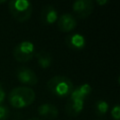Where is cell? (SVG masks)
I'll return each instance as SVG.
<instances>
[{"label":"cell","instance_id":"7","mask_svg":"<svg viewBox=\"0 0 120 120\" xmlns=\"http://www.w3.org/2000/svg\"><path fill=\"white\" fill-rule=\"evenodd\" d=\"M57 25L62 32H69L76 27L77 22L72 14L63 13L57 20Z\"/></svg>","mask_w":120,"mask_h":120},{"label":"cell","instance_id":"11","mask_svg":"<svg viewBox=\"0 0 120 120\" xmlns=\"http://www.w3.org/2000/svg\"><path fill=\"white\" fill-rule=\"evenodd\" d=\"M38 112L40 115L46 117L47 119H55L58 115V110L57 108L51 103H43L38 106Z\"/></svg>","mask_w":120,"mask_h":120},{"label":"cell","instance_id":"16","mask_svg":"<svg viewBox=\"0 0 120 120\" xmlns=\"http://www.w3.org/2000/svg\"><path fill=\"white\" fill-rule=\"evenodd\" d=\"M111 114L114 120H119L120 119V106L119 104H115L114 107L111 111Z\"/></svg>","mask_w":120,"mask_h":120},{"label":"cell","instance_id":"14","mask_svg":"<svg viewBox=\"0 0 120 120\" xmlns=\"http://www.w3.org/2000/svg\"><path fill=\"white\" fill-rule=\"evenodd\" d=\"M108 109H109V105H108V102L105 101V100L100 99V100H98L95 103V111H96V113L98 115L106 114Z\"/></svg>","mask_w":120,"mask_h":120},{"label":"cell","instance_id":"6","mask_svg":"<svg viewBox=\"0 0 120 120\" xmlns=\"http://www.w3.org/2000/svg\"><path fill=\"white\" fill-rule=\"evenodd\" d=\"M16 77L21 82L27 85H35L38 81L35 71L28 67L18 68L16 70Z\"/></svg>","mask_w":120,"mask_h":120},{"label":"cell","instance_id":"18","mask_svg":"<svg viewBox=\"0 0 120 120\" xmlns=\"http://www.w3.org/2000/svg\"><path fill=\"white\" fill-rule=\"evenodd\" d=\"M97 3L98 5H105L108 3V0H97Z\"/></svg>","mask_w":120,"mask_h":120},{"label":"cell","instance_id":"9","mask_svg":"<svg viewBox=\"0 0 120 120\" xmlns=\"http://www.w3.org/2000/svg\"><path fill=\"white\" fill-rule=\"evenodd\" d=\"M83 105H84V100L68 98L66 104V112L69 116L72 117L77 116L82 112L83 109Z\"/></svg>","mask_w":120,"mask_h":120},{"label":"cell","instance_id":"2","mask_svg":"<svg viewBox=\"0 0 120 120\" xmlns=\"http://www.w3.org/2000/svg\"><path fill=\"white\" fill-rule=\"evenodd\" d=\"M47 88L54 96L65 98L71 94L74 89V85L69 78L66 76L56 75L52 77L47 82Z\"/></svg>","mask_w":120,"mask_h":120},{"label":"cell","instance_id":"17","mask_svg":"<svg viewBox=\"0 0 120 120\" xmlns=\"http://www.w3.org/2000/svg\"><path fill=\"white\" fill-rule=\"evenodd\" d=\"M5 98H6V92L4 90L2 82H0V105H3V102H4Z\"/></svg>","mask_w":120,"mask_h":120},{"label":"cell","instance_id":"5","mask_svg":"<svg viewBox=\"0 0 120 120\" xmlns=\"http://www.w3.org/2000/svg\"><path fill=\"white\" fill-rule=\"evenodd\" d=\"M72 9L79 18L83 19L93 12L94 3L91 0H77L72 4Z\"/></svg>","mask_w":120,"mask_h":120},{"label":"cell","instance_id":"15","mask_svg":"<svg viewBox=\"0 0 120 120\" xmlns=\"http://www.w3.org/2000/svg\"><path fill=\"white\" fill-rule=\"evenodd\" d=\"M9 115V110L5 105H0V120H7Z\"/></svg>","mask_w":120,"mask_h":120},{"label":"cell","instance_id":"20","mask_svg":"<svg viewBox=\"0 0 120 120\" xmlns=\"http://www.w3.org/2000/svg\"><path fill=\"white\" fill-rule=\"evenodd\" d=\"M6 1H0V3H5Z\"/></svg>","mask_w":120,"mask_h":120},{"label":"cell","instance_id":"3","mask_svg":"<svg viewBox=\"0 0 120 120\" xmlns=\"http://www.w3.org/2000/svg\"><path fill=\"white\" fill-rule=\"evenodd\" d=\"M8 9L18 22H25L30 19L33 11L32 4L27 0H11L8 2Z\"/></svg>","mask_w":120,"mask_h":120},{"label":"cell","instance_id":"10","mask_svg":"<svg viewBox=\"0 0 120 120\" xmlns=\"http://www.w3.org/2000/svg\"><path fill=\"white\" fill-rule=\"evenodd\" d=\"M67 45L73 50H82L85 46V38L81 34H72L67 37L66 38Z\"/></svg>","mask_w":120,"mask_h":120},{"label":"cell","instance_id":"19","mask_svg":"<svg viewBox=\"0 0 120 120\" xmlns=\"http://www.w3.org/2000/svg\"><path fill=\"white\" fill-rule=\"evenodd\" d=\"M27 120H42V119L38 118V117H33V118H29V119H27Z\"/></svg>","mask_w":120,"mask_h":120},{"label":"cell","instance_id":"12","mask_svg":"<svg viewBox=\"0 0 120 120\" xmlns=\"http://www.w3.org/2000/svg\"><path fill=\"white\" fill-rule=\"evenodd\" d=\"M91 91H92L91 86L88 83H84V84L79 85L78 87L74 88L73 91L71 92V94L69 95V98L84 100L91 94Z\"/></svg>","mask_w":120,"mask_h":120},{"label":"cell","instance_id":"8","mask_svg":"<svg viewBox=\"0 0 120 120\" xmlns=\"http://www.w3.org/2000/svg\"><path fill=\"white\" fill-rule=\"evenodd\" d=\"M40 20L43 24L50 25L58 20V14L56 9L52 5H46L43 7L40 13Z\"/></svg>","mask_w":120,"mask_h":120},{"label":"cell","instance_id":"4","mask_svg":"<svg viewBox=\"0 0 120 120\" xmlns=\"http://www.w3.org/2000/svg\"><path fill=\"white\" fill-rule=\"evenodd\" d=\"M35 54V46L31 41L24 40L18 43L13 49V57L18 62H27Z\"/></svg>","mask_w":120,"mask_h":120},{"label":"cell","instance_id":"13","mask_svg":"<svg viewBox=\"0 0 120 120\" xmlns=\"http://www.w3.org/2000/svg\"><path fill=\"white\" fill-rule=\"evenodd\" d=\"M35 55H36L38 65L42 68H48L52 63V57L51 53L46 51H38L35 52Z\"/></svg>","mask_w":120,"mask_h":120},{"label":"cell","instance_id":"1","mask_svg":"<svg viewBox=\"0 0 120 120\" xmlns=\"http://www.w3.org/2000/svg\"><path fill=\"white\" fill-rule=\"evenodd\" d=\"M36 98L35 91L28 86H18L10 90L8 96L9 104L17 109L31 105Z\"/></svg>","mask_w":120,"mask_h":120}]
</instances>
